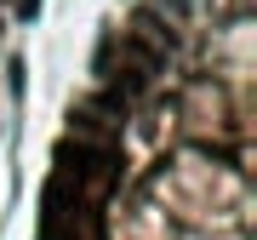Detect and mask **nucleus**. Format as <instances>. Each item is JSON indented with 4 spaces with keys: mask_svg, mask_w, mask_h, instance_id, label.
Masks as SVG:
<instances>
[{
    "mask_svg": "<svg viewBox=\"0 0 257 240\" xmlns=\"http://www.w3.org/2000/svg\"><path fill=\"white\" fill-rule=\"evenodd\" d=\"M74 217H80V183L57 172L46 183V194H40V229H46V240H57L63 223H74Z\"/></svg>",
    "mask_w": 257,
    "mask_h": 240,
    "instance_id": "obj_2",
    "label": "nucleus"
},
{
    "mask_svg": "<svg viewBox=\"0 0 257 240\" xmlns=\"http://www.w3.org/2000/svg\"><path fill=\"white\" fill-rule=\"evenodd\" d=\"M109 166H114V155H109V149H97V143H86V138H63V143H57V172L74 177V183L109 177Z\"/></svg>",
    "mask_w": 257,
    "mask_h": 240,
    "instance_id": "obj_1",
    "label": "nucleus"
},
{
    "mask_svg": "<svg viewBox=\"0 0 257 240\" xmlns=\"http://www.w3.org/2000/svg\"><path fill=\"white\" fill-rule=\"evenodd\" d=\"M18 12H23V18H35V12H40V0H18Z\"/></svg>",
    "mask_w": 257,
    "mask_h": 240,
    "instance_id": "obj_3",
    "label": "nucleus"
}]
</instances>
